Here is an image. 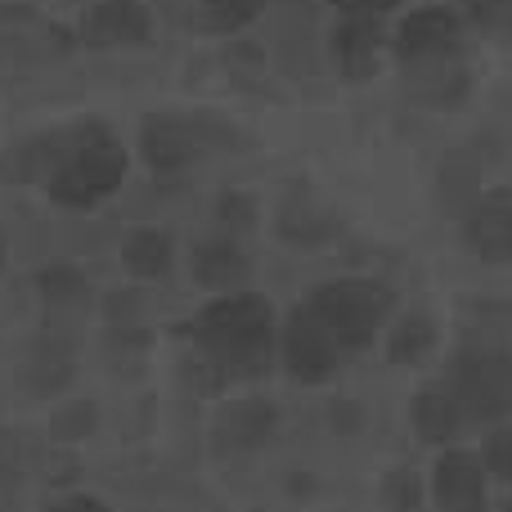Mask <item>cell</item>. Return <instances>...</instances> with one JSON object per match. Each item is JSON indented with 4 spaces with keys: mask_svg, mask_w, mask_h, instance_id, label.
Instances as JSON below:
<instances>
[{
    "mask_svg": "<svg viewBox=\"0 0 512 512\" xmlns=\"http://www.w3.org/2000/svg\"><path fill=\"white\" fill-rule=\"evenodd\" d=\"M194 360L203 364L198 391H216L225 378H261L274 364V306L261 292H225L189 319Z\"/></svg>",
    "mask_w": 512,
    "mask_h": 512,
    "instance_id": "obj_1",
    "label": "cell"
},
{
    "mask_svg": "<svg viewBox=\"0 0 512 512\" xmlns=\"http://www.w3.org/2000/svg\"><path fill=\"white\" fill-rule=\"evenodd\" d=\"M126 180V149L108 126L81 122L77 131H63V153L54 162L45 194L54 207L68 212H86V207L104 203L108 194H117V185Z\"/></svg>",
    "mask_w": 512,
    "mask_h": 512,
    "instance_id": "obj_2",
    "label": "cell"
},
{
    "mask_svg": "<svg viewBox=\"0 0 512 512\" xmlns=\"http://www.w3.org/2000/svg\"><path fill=\"white\" fill-rule=\"evenodd\" d=\"M445 387L459 400L468 423H504L512 418V351L495 342H468L445 364Z\"/></svg>",
    "mask_w": 512,
    "mask_h": 512,
    "instance_id": "obj_3",
    "label": "cell"
},
{
    "mask_svg": "<svg viewBox=\"0 0 512 512\" xmlns=\"http://www.w3.org/2000/svg\"><path fill=\"white\" fill-rule=\"evenodd\" d=\"M306 306L328 324L342 351H364L378 342V333L396 315V292L378 279H333L319 283Z\"/></svg>",
    "mask_w": 512,
    "mask_h": 512,
    "instance_id": "obj_4",
    "label": "cell"
},
{
    "mask_svg": "<svg viewBox=\"0 0 512 512\" xmlns=\"http://www.w3.org/2000/svg\"><path fill=\"white\" fill-rule=\"evenodd\" d=\"M234 131L221 117H194V113H149L140 126V158L153 171H185L198 158L216 149H230Z\"/></svg>",
    "mask_w": 512,
    "mask_h": 512,
    "instance_id": "obj_5",
    "label": "cell"
},
{
    "mask_svg": "<svg viewBox=\"0 0 512 512\" xmlns=\"http://www.w3.org/2000/svg\"><path fill=\"white\" fill-rule=\"evenodd\" d=\"M279 360H283V369L292 373V382H301V387H319V382H328L337 373V364H342V346H337V337L328 333V324L315 315V310L297 306V310H288V319H283Z\"/></svg>",
    "mask_w": 512,
    "mask_h": 512,
    "instance_id": "obj_6",
    "label": "cell"
},
{
    "mask_svg": "<svg viewBox=\"0 0 512 512\" xmlns=\"http://www.w3.org/2000/svg\"><path fill=\"white\" fill-rule=\"evenodd\" d=\"M463 243L472 256L486 265H508L512 261V189H481L472 212L463 216Z\"/></svg>",
    "mask_w": 512,
    "mask_h": 512,
    "instance_id": "obj_7",
    "label": "cell"
},
{
    "mask_svg": "<svg viewBox=\"0 0 512 512\" xmlns=\"http://www.w3.org/2000/svg\"><path fill=\"white\" fill-rule=\"evenodd\" d=\"M274 432H279V409L261 396L230 400V405L212 418V445H216V454H225V459L261 450Z\"/></svg>",
    "mask_w": 512,
    "mask_h": 512,
    "instance_id": "obj_8",
    "label": "cell"
},
{
    "mask_svg": "<svg viewBox=\"0 0 512 512\" xmlns=\"http://www.w3.org/2000/svg\"><path fill=\"white\" fill-rule=\"evenodd\" d=\"M436 512H490L486 508V463L472 450H445L432 472Z\"/></svg>",
    "mask_w": 512,
    "mask_h": 512,
    "instance_id": "obj_9",
    "label": "cell"
},
{
    "mask_svg": "<svg viewBox=\"0 0 512 512\" xmlns=\"http://www.w3.org/2000/svg\"><path fill=\"white\" fill-rule=\"evenodd\" d=\"M459 45V18L441 5L414 9L396 32V50L405 63H423V59H445Z\"/></svg>",
    "mask_w": 512,
    "mask_h": 512,
    "instance_id": "obj_10",
    "label": "cell"
},
{
    "mask_svg": "<svg viewBox=\"0 0 512 512\" xmlns=\"http://www.w3.org/2000/svg\"><path fill=\"white\" fill-rule=\"evenodd\" d=\"M149 32L153 23L140 0H99L81 18V41L86 45H144Z\"/></svg>",
    "mask_w": 512,
    "mask_h": 512,
    "instance_id": "obj_11",
    "label": "cell"
},
{
    "mask_svg": "<svg viewBox=\"0 0 512 512\" xmlns=\"http://www.w3.org/2000/svg\"><path fill=\"white\" fill-rule=\"evenodd\" d=\"M409 427H414V436L423 445H450V441H459L468 418H463L459 400L450 396V387L432 382V387H423L409 400Z\"/></svg>",
    "mask_w": 512,
    "mask_h": 512,
    "instance_id": "obj_12",
    "label": "cell"
},
{
    "mask_svg": "<svg viewBox=\"0 0 512 512\" xmlns=\"http://www.w3.org/2000/svg\"><path fill=\"white\" fill-rule=\"evenodd\" d=\"M189 265H194L198 288H212V292H243V283H248V274H252L248 252H243L234 239L198 243L194 256H189Z\"/></svg>",
    "mask_w": 512,
    "mask_h": 512,
    "instance_id": "obj_13",
    "label": "cell"
},
{
    "mask_svg": "<svg viewBox=\"0 0 512 512\" xmlns=\"http://www.w3.org/2000/svg\"><path fill=\"white\" fill-rule=\"evenodd\" d=\"M405 68H409V99H418V104L454 108L468 99V72H463V63H454V54L405 63Z\"/></svg>",
    "mask_w": 512,
    "mask_h": 512,
    "instance_id": "obj_14",
    "label": "cell"
},
{
    "mask_svg": "<svg viewBox=\"0 0 512 512\" xmlns=\"http://www.w3.org/2000/svg\"><path fill=\"white\" fill-rule=\"evenodd\" d=\"M63 153V131H50V135H32L23 144H9L0 153V180L5 185H32V180H50L54 162Z\"/></svg>",
    "mask_w": 512,
    "mask_h": 512,
    "instance_id": "obj_15",
    "label": "cell"
},
{
    "mask_svg": "<svg viewBox=\"0 0 512 512\" xmlns=\"http://www.w3.org/2000/svg\"><path fill=\"white\" fill-rule=\"evenodd\" d=\"M378 45H382L378 18H369V14H346L333 36L337 63H342L346 77H369L373 63H378Z\"/></svg>",
    "mask_w": 512,
    "mask_h": 512,
    "instance_id": "obj_16",
    "label": "cell"
},
{
    "mask_svg": "<svg viewBox=\"0 0 512 512\" xmlns=\"http://www.w3.org/2000/svg\"><path fill=\"white\" fill-rule=\"evenodd\" d=\"M436 337H441L436 333V319L423 315V310H409V315H400L387 333V360L414 369V364H423L427 355L436 351Z\"/></svg>",
    "mask_w": 512,
    "mask_h": 512,
    "instance_id": "obj_17",
    "label": "cell"
},
{
    "mask_svg": "<svg viewBox=\"0 0 512 512\" xmlns=\"http://www.w3.org/2000/svg\"><path fill=\"white\" fill-rule=\"evenodd\" d=\"M122 265L135 274V279H162L171 270V234L153 230V225H140L122 239Z\"/></svg>",
    "mask_w": 512,
    "mask_h": 512,
    "instance_id": "obj_18",
    "label": "cell"
},
{
    "mask_svg": "<svg viewBox=\"0 0 512 512\" xmlns=\"http://www.w3.org/2000/svg\"><path fill=\"white\" fill-rule=\"evenodd\" d=\"M436 194H441V212L445 216H468L472 203L481 198V180H477V162L468 153H450L436 180Z\"/></svg>",
    "mask_w": 512,
    "mask_h": 512,
    "instance_id": "obj_19",
    "label": "cell"
},
{
    "mask_svg": "<svg viewBox=\"0 0 512 512\" xmlns=\"http://www.w3.org/2000/svg\"><path fill=\"white\" fill-rule=\"evenodd\" d=\"M279 234L288 243H297V248H319V243L333 234V216H324L319 207H310V203H288L279 212Z\"/></svg>",
    "mask_w": 512,
    "mask_h": 512,
    "instance_id": "obj_20",
    "label": "cell"
},
{
    "mask_svg": "<svg viewBox=\"0 0 512 512\" xmlns=\"http://www.w3.org/2000/svg\"><path fill=\"white\" fill-rule=\"evenodd\" d=\"M41 297L50 301L54 310H68V306H81V301L90 297V288H86V274L77 270V265H63V261H54V265H45L41 270Z\"/></svg>",
    "mask_w": 512,
    "mask_h": 512,
    "instance_id": "obj_21",
    "label": "cell"
},
{
    "mask_svg": "<svg viewBox=\"0 0 512 512\" xmlns=\"http://www.w3.org/2000/svg\"><path fill=\"white\" fill-rule=\"evenodd\" d=\"M265 9V0H198V27L203 32H239Z\"/></svg>",
    "mask_w": 512,
    "mask_h": 512,
    "instance_id": "obj_22",
    "label": "cell"
},
{
    "mask_svg": "<svg viewBox=\"0 0 512 512\" xmlns=\"http://www.w3.org/2000/svg\"><path fill=\"white\" fill-rule=\"evenodd\" d=\"M378 499L387 512H418V504H423V481H418L414 468H396L382 477Z\"/></svg>",
    "mask_w": 512,
    "mask_h": 512,
    "instance_id": "obj_23",
    "label": "cell"
},
{
    "mask_svg": "<svg viewBox=\"0 0 512 512\" xmlns=\"http://www.w3.org/2000/svg\"><path fill=\"white\" fill-rule=\"evenodd\" d=\"M99 427V409L90 405V400H68V405L54 409V441H86L90 432Z\"/></svg>",
    "mask_w": 512,
    "mask_h": 512,
    "instance_id": "obj_24",
    "label": "cell"
},
{
    "mask_svg": "<svg viewBox=\"0 0 512 512\" xmlns=\"http://www.w3.org/2000/svg\"><path fill=\"white\" fill-rule=\"evenodd\" d=\"M481 463H486L490 477L512 486V427L508 423H495L486 432V441H481Z\"/></svg>",
    "mask_w": 512,
    "mask_h": 512,
    "instance_id": "obj_25",
    "label": "cell"
},
{
    "mask_svg": "<svg viewBox=\"0 0 512 512\" xmlns=\"http://www.w3.org/2000/svg\"><path fill=\"white\" fill-rule=\"evenodd\" d=\"M477 23L486 27H512V0H468Z\"/></svg>",
    "mask_w": 512,
    "mask_h": 512,
    "instance_id": "obj_26",
    "label": "cell"
},
{
    "mask_svg": "<svg viewBox=\"0 0 512 512\" xmlns=\"http://www.w3.org/2000/svg\"><path fill=\"white\" fill-rule=\"evenodd\" d=\"M45 512H108V504L95 495H68V499H54Z\"/></svg>",
    "mask_w": 512,
    "mask_h": 512,
    "instance_id": "obj_27",
    "label": "cell"
},
{
    "mask_svg": "<svg viewBox=\"0 0 512 512\" xmlns=\"http://www.w3.org/2000/svg\"><path fill=\"white\" fill-rule=\"evenodd\" d=\"M342 14H369V18H378L382 9H391V5H400V0H333Z\"/></svg>",
    "mask_w": 512,
    "mask_h": 512,
    "instance_id": "obj_28",
    "label": "cell"
},
{
    "mask_svg": "<svg viewBox=\"0 0 512 512\" xmlns=\"http://www.w3.org/2000/svg\"><path fill=\"white\" fill-rule=\"evenodd\" d=\"M504 512H512V504H508V508H504Z\"/></svg>",
    "mask_w": 512,
    "mask_h": 512,
    "instance_id": "obj_29",
    "label": "cell"
}]
</instances>
